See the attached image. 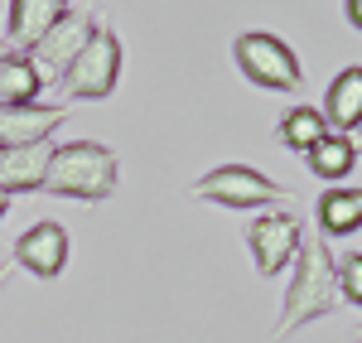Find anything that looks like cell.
Masks as SVG:
<instances>
[{
	"mask_svg": "<svg viewBox=\"0 0 362 343\" xmlns=\"http://www.w3.org/2000/svg\"><path fill=\"white\" fill-rule=\"evenodd\" d=\"M338 271H334V247L329 237H309L300 242V257L290 261V286H285V305H280V319L271 324V339L285 343L295 339L300 329L319 324V319L338 315Z\"/></svg>",
	"mask_w": 362,
	"mask_h": 343,
	"instance_id": "6da1fadb",
	"label": "cell"
},
{
	"mask_svg": "<svg viewBox=\"0 0 362 343\" xmlns=\"http://www.w3.org/2000/svg\"><path fill=\"white\" fill-rule=\"evenodd\" d=\"M121 184V155L107 141H54V160L39 194L73 203H107Z\"/></svg>",
	"mask_w": 362,
	"mask_h": 343,
	"instance_id": "7a4b0ae2",
	"label": "cell"
},
{
	"mask_svg": "<svg viewBox=\"0 0 362 343\" xmlns=\"http://www.w3.org/2000/svg\"><path fill=\"white\" fill-rule=\"evenodd\" d=\"M232 63H237V73L247 78L251 87H261V92H305V68H300V54L271 34V29H242L237 39H232Z\"/></svg>",
	"mask_w": 362,
	"mask_h": 343,
	"instance_id": "3957f363",
	"label": "cell"
},
{
	"mask_svg": "<svg viewBox=\"0 0 362 343\" xmlns=\"http://www.w3.org/2000/svg\"><path fill=\"white\" fill-rule=\"evenodd\" d=\"M189 199L218 203V208H232V213H256V208H276L280 199H290V189L276 184L271 174L251 170V165H218V170L198 174L189 184Z\"/></svg>",
	"mask_w": 362,
	"mask_h": 343,
	"instance_id": "277c9868",
	"label": "cell"
},
{
	"mask_svg": "<svg viewBox=\"0 0 362 343\" xmlns=\"http://www.w3.org/2000/svg\"><path fill=\"white\" fill-rule=\"evenodd\" d=\"M121 68H126V54H121V39H116V29L107 20H97L92 29V39H87V49L73 58V68L63 73V92H68V102H107L121 83Z\"/></svg>",
	"mask_w": 362,
	"mask_h": 343,
	"instance_id": "5b68a950",
	"label": "cell"
},
{
	"mask_svg": "<svg viewBox=\"0 0 362 343\" xmlns=\"http://www.w3.org/2000/svg\"><path fill=\"white\" fill-rule=\"evenodd\" d=\"M97 20H102V15H92V10H73V5H68L54 25H49V34H44L34 49H25V58L34 63V73H39V83H44V87L63 83V73L73 68V58L87 49V39H92Z\"/></svg>",
	"mask_w": 362,
	"mask_h": 343,
	"instance_id": "8992f818",
	"label": "cell"
},
{
	"mask_svg": "<svg viewBox=\"0 0 362 343\" xmlns=\"http://www.w3.org/2000/svg\"><path fill=\"white\" fill-rule=\"evenodd\" d=\"M300 242H305V218L300 213H256L247 223V247H251V261L261 276H280L290 271V261L300 257Z\"/></svg>",
	"mask_w": 362,
	"mask_h": 343,
	"instance_id": "52a82bcc",
	"label": "cell"
},
{
	"mask_svg": "<svg viewBox=\"0 0 362 343\" xmlns=\"http://www.w3.org/2000/svg\"><path fill=\"white\" fill-rule=\"evenodd\" d=\"M15 266L29 271V276H39V281H58L68 271V232H63V223H54V218L34 223L15 242Z\"/></svg>",
	"mask_w": 362,
	"mask_h": 343,
	"instance_id": "ba28073f",
	"label": "cell"
},
{
	"mask_svg": "<svg viewBox=\"0 0 362 343\" xmlns=\"http://www.w3.org/2000/svg\"><path fill=\"white\" fill-rule=\"evenodd\" d=\"M73 107H44V102H29V107H0V150L5 145H39L54 141L58 126H68Z\"/></svg>",
	"mask_w": 362,
	"mask_h": 343,
	"instance_id": "9c48e42d",
	"label": "cell"
},
{
	"mask_svg": "<svg viewBox=\"0 0 362 343\" xmlns=\"http://www.w3.org/2000/svg\"><path fill=\"white\" fill-rule=\"evenodd\" d=\"M54 160V141L39 145H5L0 150V189L15 199V194H39L44 189V174Z\"/></svg>",
	"mask_w": 362,
	"mask_h": 343,
	"instance_id": "30bf717a",
	"label": "cell"
},
{
	"mask_svg": "<svg viewBox=\"0 0 362 343\" xmlns=\"http://www.w3.org/2000/svg\"><path fill=\"white\" fill-rule=\"evenodd\" d=\"M319 112L329 121V131H338V136H353L358 131L362 126V63H348L334 83H329Z\"/></svg>",
	"mask_w": 362,
	"mask_h": 343,
	"instance_id": "8fae6325",
	"label": "cell"
},
{
	"mask_svg": "<svg viewBox=\"0 0 362 343\" xmlns=\"http://www.w3.org/2000/svg\"><path fill=\"white\" fill-rule=\"evenodd\" d=\"M63 10H68L63 0H10V29H5V44H10L15 54L34 49Z\"/></svg>",
	"mask_w": 362,
	"mask_h": 343,
	"instance_id": "7c38bea8",
	"label": "cell"
},
{
	"mask_svg": "<svg viewBox=\"0 0 362 343\" xmlns=\"http://www.w3.org/2000/svg\"><path fill=\"white\" fill-rule=\"evenodd\" d=\"M353 232H362V189L329 184L319 194V237H353Z\"/></svg>",
	"mask_w": 362,
	"mask_h": 343,
	"instance_id": "4fadbf2b",
	"label": "cell"
},
{
	"mask_svg": "<svg viewBox=\"0 0 362 343\" xmlns=\"http://www.w3.org/2000/svg\"><path fill=\"white\" fill-rule=\"evenodd\" d=\"M305 165H309V174H314V179H324V184H343V179L353 174V165H358V150H353V141H348V136L329 131V136L314 145V150H305Z\"/></svg>",
	"mask_w": 362,
	"mask_h": 343,
	"instance_id": "5bb4252c",
	"label": "cell"
},
{
	"mask_svg": "<svg viewBox=\"0 0 362 343\" xmlns=\"http://www.w3.org/2000/svg\"><path fill=\"white\" fill-rule=\"evenodd\" d=\"M39 92H44V83H39L34 63L10 49L0 58V107H29V102H39Z\"/></svg>",
	"mask_w": 362,
	"mask_h": 343,
	"instance_id": "9a60e30c",
	"label": "cell"
},
{
	"mask_svg": "<svg viewBox=\"0 0 362 343\" xmlns=\"http://www.w3.org/2000/svg\"><path fill=\"white\" fill-rule=\"evenodd\" d=\"M276 136L285 150H295V155H305V150H314V145L329 136V121H324V112L319 107H290V112L280 116Z\"/></svg>",
	"mask_w": 362,
	"mask_h": 343,
	"instance_id": "2e32d148",
	"label": "cell"
},
{
	"mask_svg": "<svg viewBox=\"0 0 362 343\" xmlns=\"http://www.w3.org/2000/svg\"><path fill=\"white\" fill-rule=\"evenodd\" d=\"M334 271H338V300L362 310V252H343L334 257Z\"/></svg>",
	"mask_w": 362,
	"mask_h": 343,
	"instance_id": "e0dca14e",
	"label": "cell"
},
{
	"mask_svg": "<svg viewBox=\"0 0 362 343\" xmlns=\"http://www.w3.org/2000/svg\"><path fill=\"white\" fill-rule=\"evenodd\" d=\"M343 15H348V25L362 34V0H343Z\"/></svg>",
	"mask_w": 362,
	"mask_h": 343,
	"instance_id": "ac0fdd59",
	"label": "cell"
},
{
	"mask_svg": "<svg viewBox=\"0 0 362 343\" xmlns=\"http://www.w3.org/2000/svg\"><path fill=\"white\" fill-rule=\"evenodd\" d=\"M10 276H15V261H5V266H0V290L10 286Z\"/></svg>",
	"mask_w": 362,
	"mask_h": 343,
	"instance_id": "d6986e66",
	"label": "cell"
},
{
	"mask_svg": "<svg viewBox=\"0 0 362 343\" xmlns=\"http://www.w3.org/2000/svg\"><path fill=\"white\" fill-rule=\"evenodd\" d=\"M5 213H10V194L0 189V223H5Z\"/></svg>",
	"mask_w": 362,
	"mask_h": 343,
	"instance_id": "ffe728a7",
	"label": "cell"
},
{
	"mask_svg": "<svg viewBox=\"0 0 362 343\" xmlns=\"http://www.w3.org/2000/svg\"><path fill=\"white\" fill-rule=\"evenodd\" d=\"M348 141H353V150H358V155H362V126H358V131H353V136H348Z\"/></svg>",
	"mask_w": 362,
	"mask_h": 343,
	"instance_id": "44dd1931",
	"label": "cell"
},
{
	"mask_svg": "<svg viewBox=\"0 0 362 343\" xmlns=\"http://www.w3.org/2000/svg\"><path fill=\"white\" fill-rule=\"evenodd\" d=\"M5 54H10V44H5V39H0V58H5Z\"/></svg>",
	"mask_w": 362,
	"mask_h": 343,
	"instance_id": "7402d4cb",
	"label": "cell"
},
{
	"mask_svg": "<svg viewBox=\"0 0 362 343\" xmlns=\"http://www.w3.org/2000/svg\"><path fill=\"white\" fill-rule=\"evenodd\" d=\"M353 339H358V343H362V324H358V334H353Z\"/></svg>",
	"mask_w": 362,
	"mask_h": 343,
	"instance_id": "603a6c76",
	"label": "cell"
},
{
	"mask_svg": "<svg viewBox=\"0 0 362 343\" xmlns=\"http://www.w3.org/2000/svg\"><path fill=\"white\" fill-rule=\"evenodd\" d=\"M63 5H73V0H63Z\"/></svg>",
	"mask_w": 362,
	"mask_h": 343,
	"instance_id": "cb8c5ba5",
	"label": "cell"
}]
</instances>
